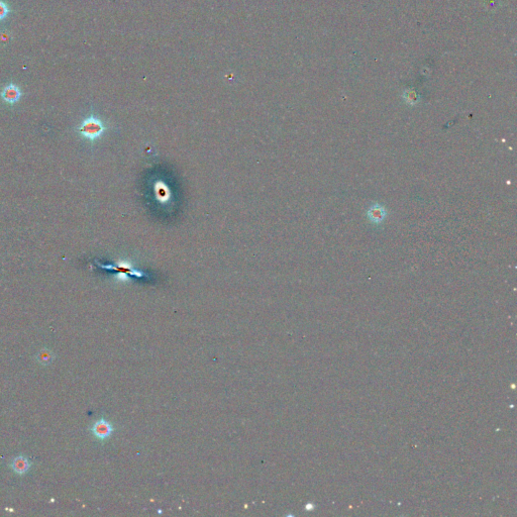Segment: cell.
Segmentation results:
<instances>
[{
	"instance_id": "obj_1",
	"label": "cell",
	"mask_w": 517,
	"mask_h": 517,
	"mask_svg": "<svg viewBox=\"0 0 517 517\" xmlns=\"http://www.w3.org/2000/svg\"><path fill=\"white\" fill-rule=\"evenodd\" d=\"M105 130L106 127L103 122L95 116H89L77 127V132L90 143L99 140Z\"/></svg>"
},
{
	"instance_id": "obj_2",
	"label": "cell",
	"mask_w": 517,
	"mask_h": 517,
	"mask_svg": "<svg viewBox=\"0 0 517 517\" xmlns=\"http://www.w3.org/2000/svg\"><path fill=\"white\" fill-rule=\"evenodd\" d=\"M90 430H91L92 434L97 439L103 442V441L108 439L111 436L114 428L109 422H107L104 418H101V419L97 420L96 423H94Z\"/></svg>"
},
{
	"instance_id": "obj_3",
	"label": "cell",
	"mask_w": 517,
	"mask_h": 517,
	"mask_svg": "<svg viewBox=\"0 0 517 517\" xmlns=\"http://www.w3.org/2000/svg\"><path fill=\"white\" fill-rule=\"evenodd\" d=\"M23 96L22 89L13 83H9L6 86L3 87V89L0 92V97L1 99L9 105H14L16 104Z\"/></svg>"
},
{
	"instance_id": "obj_4",
	"label": "cell",
	"mask_w": 517,
	"mask_h": 517,
	"mask_svg": "<svg viewBox=\"0 0 517 517\" xmlns=\"http://www.w3.org/2000/svg\"><path fill=\"white\" fill-rule=\"evenodd\" d=\"M387 216V209L381 204H373L367 212V218L373 224H381Z\"/></svg>"
},
{
	"instance_id": "obj_5",
	"label": "cell",
	"mask_w": 517,
	"mask_h": 517,
	"mask_svg": "<svg viewBox=\"0 0 517 517\" xmlns=\"http://www.w3.org/2000/svg\"><path fill=\"white\" fill-rule=\"evenodd\" d=\"M31 465H32V463H31V459L26 456H17L16 457H14L12 459V462L10 463V467H11L12 471L15 474L21 475V476L27 474L30 471Z\"/></svg>"
},
{
	"instance_id": "obj_6",
	"label": "cell",
	"mask_w": 517,
	"mask_h": 517,
	"mask_svg": "<svg viewBox=\"0 0 517 517\" xmlns=\"http://www.w3.org/2000/svg\"><path fill=\"white\" fill-rule=\"evenodd\" d=\"M55 358H56L55 354L50 349H47V348L42 349L35 355V360L37 361V363H40L41 365L43 366L51 365L53 363V361L55 360Z\"/></svg>"
},
{
	"instance_id": "obj_7",
	"label": "cell",
	"mask_w": 517,
	"mask_h": 517,
	"mask_svg": "<svg viewBox=\"0 0 517 517\" xmlns=\"http://www.w3.org/2000/svg\"><path fill=\"white\" fill-rule=\"evenodd\" d=\"M8 13H9L8 5L4 1L0 0V22L4 21L7 17Z\"/></svg>"
}]
</instances>
